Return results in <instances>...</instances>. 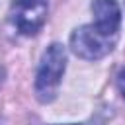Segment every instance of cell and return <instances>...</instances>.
I'll use <instances>...</instances> for the list:
<instances>
[{"label":"cell","mask_w":125,"mask_h":125,"mask_svg":"<svg viewBox=\"0 0 125 125\" xmlns=\"http://www.w3.org/2000/svg\"><path fill=\"white\" fill-rule=\"evenodd\" d=\"M117 86H119L121 96L125 98V70H121V72H119V76H117Z\"/></svg>","instance_id":"obj_5"},{"label":"cell","mask_w":125,"mask_h":125,"mask_svg":"<svg viewBox=\"0 0 125 125\" xmlns=\"http://www.w3.org/2000/svg\"><path fill=\"white\" fill-rule=\"evenodd\" d=\"M92 14H94V27L100 29L105 35H119L121 25V10L115 0H94L92 2Z\"/></svg>","instance_id":"obj_4"},{"label":"cell","mask_w":125,"mask_h":125,"mask_svg":"<svg viewBox=\"0 0 125 125\" xmlns=\"http://www.w3.org/2000/svg\"><path fill=\"white\" fill-rule=\"evenodd\" d=\"M64 66H66L64 47L61 43L49 45L47 51L43 53V59H41V64L35 76V94L43 104L53 102V98L57 96V88L61 84Z\"/></svg>","instance_id":"obj_1"},{"label":"cell","mask_w":125,"mask_h":125,"mask_svg":"<svg viewBox=\"0 0 125 125\" xmlns=\"http://www.w3.org/2000/svg\"><path fill=\"white\" fill-rule=\"evenodd\" d=\"M117 43V35H105L92 23L78 27L70 35V49L76 57L86 61H98L105 57Z\"/></svg>","instance_id":"obj_2"},{"label":"cell","mask_w":125,"mask_h":125,"mask_svg":"<svg viewBox=\"0 0 125 125\" xmlns=\"http://www.w3.org/2000/svg\"><path fill=\"white\" fill-rule=\"evenodd\" d=\"M10 18L20 33L33 35L47 20V0H14Z\"/></svg>","instance_id":"obj_3"}]
</instances>
